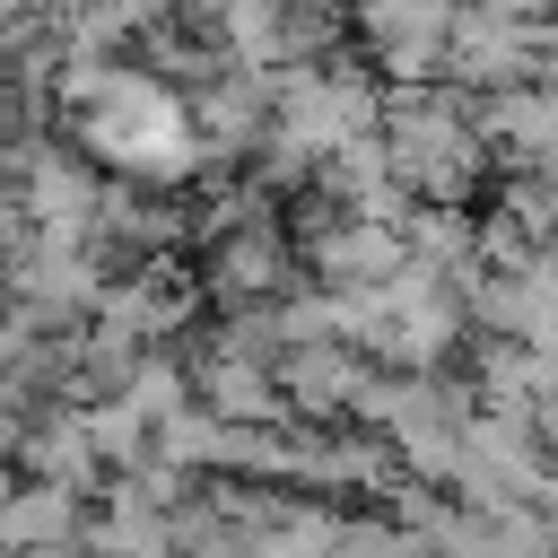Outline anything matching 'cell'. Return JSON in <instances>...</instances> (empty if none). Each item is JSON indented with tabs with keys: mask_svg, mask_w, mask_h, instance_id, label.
<instances>
[{
	"mask_svg": "<svg viewBox=\"0 0 558 558\" xmlns=\"http://www.w3.org/2000/svg\"><path fill=\"white\" fill-rule=\"evenodd\" d=\"M78 157L87 166H113L131 183H183L201 166V131H192V105L157 70L113 61L96 78V96L78 105Z\"/></svg>",
	"mask_w": 558,
	"mask_h": 558,
	"instance_id": "cell-1",
	"label": "cell"
},
{
	"mask_svg": "<svg viewBox=\"0 0 558 558\" xmlns=\"http://www.w3.org/2000/svg\"><path fill=\"white\" fill-rule=\"evenodd\" d=\"M384 166L418 209H462L488 174V131L480 105L445 96V87H410L384 105Z\"/></svg>",
	"mask_w": 558,
	"mask_h": 558,
	"instance_id": "cell-2",
	"label": "cell"
},
{
	"mask_svg": "<svg viewBox=\"0 0 558 558\" xmlns=\"http://www.w3.org/2000/svg\"><path fill=\"white\" fill-rule=\"evenodd\" d=\"M453 488H462V506H541V497L558 488V462H549L541 418H514V410H471V418H462V462H453Z\"/></svg>",
	"mask_w": 558,
	"mask_h": 558,
	"instance_id": "cell-3",
	"label": "cell"
},
{
	"mask_svg": "<svg viewBox=\"0 0 558 558\" xmlns=\"http://www.w3.org/2000/svg\"><path fill=\"white\" fill-rule=\"evenodd\" d=\"M296 235L279 227V218H227L218 235H209V270H201V288L227 305V314H244V305H279V296H296Z\"/></svg>",
	"mask_w": 558,
	"mask_h": 558,
	"instance_id": "cell-4",
	"label": "cell"
},
{
	"mask_svg": "<svg viewBox=\"0 0 558 558\" xmlns=\"http://www.w3.org/2000/svg\"><path fill=\"white\" fill-rule=\"evenodd\" d=\"M366 375H375V366H366L349 340H314V349H288V357H279V401H288V418L331 427V418H357Z\"/></svg>",
	"mask_w": 558,
	"mask_h": 558,
	"instance_id": "cell-5",
	"label": "cell"
},
{
	"mask_svg": "<svg viewBox=\"0 0 558 558\" xmlns=\"http://www.w3.org/2000/svg\"><path fill=\"white\" fill-rule=\"evenodd\" d=\"M357 35H366L375 70L410 96V87H427V78L445 70V52H453V9H366Z\"/></svg>",
	"mask_w": 558,
	"mask_h": 558,
	"instance_id": "cell-6",
	"label": "cell"
},
{
	"mask_svg": "<svg viewBox=\"0 0 558 558\" xmlns=\"http://www.w3.org/2000/svg\"><path fill=\"white\" fill-rule=\"evenodd\" d=\"M17 462H26L44 488H70V497L105 480V453H96V427H87V410H78V401H70V410H35V418H26Z\"/></svg>",
	"mask_w": 558,
	"mask_h": 558,
	"instance_id": "cell-7",
	"label": "cell"
},
{
	"mask_svg": "<svg viewBox=\"0 0 558 558\" xmlns=\"http://www.w3.org/2000/svg\"><path fill=\"white\" fill-rule=\"evenodd\" d=\"M87 541V514L70 488H0V558H44V549H78Z\"/></svg>",
	"mask_w": 558,
	"mask_h": 558,
	"instance_id": "cell-8",
	"label": "cell"
},
{
	"mask_svg": "<svg viewBox=\"0 0 558 558\" xmlns=\"http://www.w3.org/2000/svg\"><path fill=\"white\" fill-rule=\"evenodd\" d=\"M87 558H183V532L166 506H148L131 480L105 497V514L87 523Z\"/></svg>",
	"mask_w": 558,
	"mask_h": 558,
	"instance_id": "cell-9",
	"label": "cell"
},
{
	"mask_svg": "<svg viewBox=\"0 0 558 558\" xmlns=\"http://www.w3.org/2000/svg\"><path fill=\"white\" fill-rule=\"evenodd\" d=\"M541 436H549V453H558V410H549V418H541Z\"/></svg>",
	"mask_w": 558,
	"mask_h": 558,
	"instance_id": "cell-10",
	"label": "cell"
}]
</instances>
